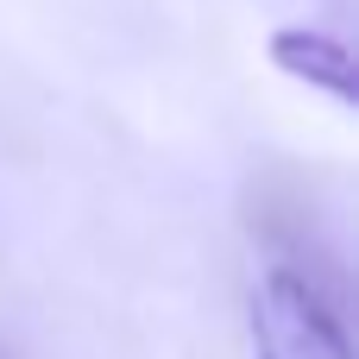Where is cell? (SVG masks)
<instances>
[{"mask_svg":"<svg viewBox=\"0 0 359 359\" xmlns=\"http://www.w3.org/2000/svg\"><path fill=\"white\" fill-rule=\"evenodd\" d=\"M252 359H353L341 290L303 265H265L252 284Z\"/></svg>","mask_w":359,"mask_h":359,"instance_id":"6da1fadb","label":"cell"},{"mask_svg":"<svg viewBox=\"0 0 359 359\" xmlns=\"http://www.w3.org/2000/svg\"><path fill=\"white\" fill-rule=\"evenodd\" d=\"M271 63H278L284 76H297V82H309V88L334 95L341 107H353V101H359L353 57H347V44H341L334 32H316V25H284V32H271Z\"/></svg>","mask_w":359,"mask_h":359,"instance_id":"7a4b0ae2","label":"cell"}]
</instances>
